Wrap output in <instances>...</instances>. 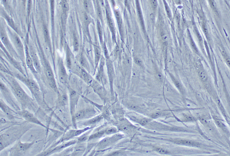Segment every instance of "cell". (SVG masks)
Masks as SVG:
<instances>
[{
    "instance_id": "obj_4",
    "label": "cell",
    "mask_w": 230,
    "mask_h": 156,
    "mask_svg": "<svg viewBox=\"0 0 230 156\" xmlns=\"http://www.w3.org/2000/svg\"><path fill=\"white\" fill-rule=\"evenodd\" d=\"M6 27L11 41L20 57L21 62L22 63L24 69L27 73V68L25 64V47L24 43L23 42L21 39V36L17 33L11 29L9 26H6Z\"/></svg>"
},
{
    "instance_id": "obj_8",
    "label": "cell",
    "mask_w": 230,
    "mask_h": 156,
    "mask_svg": "<svg viewBox=\"0 0 230 156\" xmlns=\"http://www.w3.org/2000/svg\"><path fill=\"white\" fill-rule=\"evenodd\" d=\"M92 127H86L83 129H69L68 131L66 132L64 135L62 136L61 138L57 142H55L54 144H53L52 145L50 146L48 148H52L56 146L57 145L61 144L64 142L69 141L72 140L75 138H77V137L84 134L85 132L88 130L92 129Z\"/></svg>"
},
{
    "instance_id": "obj_37",
    "label": "cell",
    "mask_w": 230,
    "mask_h": 156,
    "mask_svg": "<svg viewBox=\"0 0 230 156\" xmlns=\"http://www.w3.org/2000/svg\"><path fill=\"white\" fill-rule=\"evenodd\" d=\"M97 29L98 32V35H99V40L101 43L103 42V31L101 27V24L99 21L97 22Z\"/></svg>"
},
{
    "instance_id": "obj_1",
    "label": "cell",
    "mask_w": 230,
    "mask_h": 156,
    "mask_svg": "<svg viewBox=\"0 0 230 156\" xmlns=\"http://www.w3.org/2000/svg\"><path fill=\"white\" fill-rule=\"evenodd\" d=\"M1 78L12 92L22 109H28L34 112L38 111L39 107L37 102L26 93L15 77L1 72Z\"/></svg>"
},
{
    "instance_id": "obj_18",
    "label": "cell",
    "mask_w": 230,
    "mask_h": 156,
    "mask_svg": "<svg viewBox=\"0 0 230 156\" xmlns=\"http://www.w3.org/2000/svg\"><path fill=\"white\" fill-rule=\"evenodd\" d=\"M65 65L67 70L70 72L72 70L74 64L76 61V58L67 43H66L65 45Z\"/></svg>"
},
{
    "instance_id": "obj_34",
    "label": "cell",
    "mask_w": 230,
    "mask_h": 156,
    "mask_svg": "<svg viewBox=\"0 0 230 156\" xmlns=\"http://www.w3.org/2000/svg\"><path fill=\"white\" fill-rule=\"evenodd\" d=\"M137 120L138 123L140 124L141 125V126H145L151 122V118L144 117V118H140V119H138V120Z\"/></svg>"
},
{
    "instance_id": "obj_11",
    "label": "cell",
    "mask_w": 230,
    "mask_h": 156,
    "mask_svg": "<svg viewBox=\"0 0 230 156\" xmlns=\"http://www.w3.org/2000/svg\"><path fill=\"white\" fill-rule=\"evenodd\" d=\"M77 143H78V140L77 138L66 141V142H63L54 147L52 148H47L43 152L37 155V156H50V155H52L55 153H60L63 151L64 150L69 147H71L72 146L74 145Z\"/></svg>"
},
{
    "instance_id": "obj_30",
    "label": "cell",
    "mask_w": 230,
    "mask_h": 156,
    "mask_svg": "<svg viewBox=\"0 0 230 156\" xmlns=\"http://www.w3.org/2000/svg\"><path fill=\"white\" fill-rule=\"evenodd\" d=\"M72 47L73 53H77L80 50V44L78 36L75 32H73Z\"/></svg>"
},
{
    "instance_id": "obj_20",
    "label": "cell",
    "mask_w": 230,
    "mask_h": 156,
    "mask_svg": "<svg viewBox=\"0 0 230 156\" xmlns=\"http://www.w3.org/2000/svg\"><path fill=\"white\" fill-rule=\"evenodd\" d=\"M120 136L116 135L112 137H107L103 139L99 142L97 145V148L98 150L103 149L109 146L115 141L120 139Z\"/></svg>"
},
{
    "instance_id": "obj_42",
    "label": "cell",
    "mask_w": 230,
    "mask_h": 156,
    "mask_svg": "<svg viewBox=\"0 0 230 156\" xmlns=\"http://www.w3.org/2000/svg\"><path fill=\"white\" fill-rule=\"evenodd\" d=\"M162 114V112H155V113H153V114L151 115L150 117H151V118H152V119H157V118H158V117H159L161 116Z\"/></svg>"
},
{
    "instance_id": "obj_26",
    "label": "cell",
    "mask_w": 230,
    "mask_h": 156,
    "mask_svg": "<svg viewBox=\"0 0 230 156\" xmlns=\"http://www.w3.org/2000/svg\"><path fill=\"white\" fill-rule=\"evenodd\" d=\"M105 65V59L103 57H101L100 61L98 71L96 76V79L98 82H102L103 80V73H104V66Z\"/></svg>"
},
{
    "instance_id": "obj_24",
    "label": "cell",
    "mask_w": 230,
    "mask_h": 156,
    "mask_svg": "<svg viewBox=\"0 0 230 156\" xmlns=\"http://www.w3.org/2000/svg\"><path fill=\"white\" fill-rule=\"evenodd\" d=\"M69 104V96L66 92L63 93L61 94L60 93L58 95L57 102H56V108H60L63 107L68 105Z\"/></svg>"
},
{
    "instance_id": "obj_7",
    "label": "cell",
    "mask_w": 230,
    "mask_h": 156,
    "mask_svg": "<svg viewBox=\"0 0 230 156\" xmlns=\"http://www.w3.org/2000/svg\"><path fill=\"white\" fill-rule=\"evenodd\" d=\"M69 96V105L70 108V113L72 117V122L74 129H77V122L76 121L75 116L76 113V108L79 101L81 95L74 90L70 86H67Z\"/></svg>"
},
{
    "instance_id": "obj_17",
    "label": "cell",
    "mask_w": 230,
    "mask_h": 156,
    "mask_svg": "<svg viewBox=\"0 0 230 156\" xmlns=\"http://www.w3.org/2000/svg\"><path fill=\"white\" fill-rule=\"evenodd\" d=\"M96 113V112L94 108H84L76 111L75 118L76 122L87 120L94 116Z\"/></svg>"
},
{
    "instance_id": "obj_15",
    "label": "cell",
    "mask_w": 230,
    "mask_h": 156,
    "mask_svg": "<svg viewBox=\"0 0 230 156\" xmlns=\"http://www.w3.org/2000/svg\"><path fill=\"white\" fill-rule=\"evenodd\" d=\"M28 40H29L28 37H26L25 40L27 41V44H28L30 55H31L32 60H33L35 68L37 70V72L40 74H41L42 72L43 68L41 60H40V57H39V54L37 53L36 49H35L34 46L31 44V43L30 41H29Z\"/></svg>"
},
{
    "instance_id": "obj_21",
    "label": "cell",
    "mask_w": 230,
    "mask_h": 156,
    "mask_svg": "<svg viewBox=\"0 0 230 156\" xmlns=\"http://www.w3.org/2000/svg\"><path fill=\"white\" fill-rule=\"evenodd\" d=\"M102 114L98 115L96 116L93 117V118H90L88 120H85V121H80V122L77 123L78 124L85 127H92L93 125L96 124L100 122L103 119Z\"/></svg>"
},
{
    "instance_id": "obj_23",
    "label": "cell",
    "mask_w": 230,
    "mask_h": 156,
    "mask_svg": "<svg viewBox=\"0 0 230 156\" xmlns=\"http://www.w3.org/2000/svg\"><path fill=\"white\" fill-rule=\"evenodd\" d=\"M2 15L4 17V19L7 22L8 26L12 29L14 31L17 33L21 37H23V33L20 30L18 26L15 24V22L14 21L12 18H11L9 15L5 13V12H2Z\"/></svg>"
},
{
    "instance_id": "obj_28",
    "label": "cell",
    "mask_w": 230,
    "mask_h": 156,
    "mask_svg": "<svg viewBox=\"0 0 230 156\" xmlns=\"http://www.w3.org/2000/svg\"><path fill=\"white\" fill-rule=\"evenodd\" d=\"M43 30L44 36L45 40L46 43V45L48 46L49 48L50 52H51V54L53 56V53H52V45H51V40H50V35H49V31L47 26L46 25H44L43 27Z\"/></svg>"
},
{
    "instance_id": "obj_14",
    "label": "cell",
    "mask_w": 230,
    "mask_h": 156,
    "mask_svg": "<svg viewBox=\"0 0 230 156\" xmlns=\"http://www.w3.org/2000/svg\"><path fill=\"white\" fill-rule=\"evenodd\" d=\"M16 113L18 116H20L23 119H24L27 123L41 126L46 129H48L47 126L44 124L36 116L28 109H22L20 110L16 111Z\"/></svg>"
},
{
    "instance_id": "obj_36",
    "label": "cell",
    "mask_w": 230,
    "mask_h": 156,
    "mask_svg": "<svg viewBox=\"0 0 230 156\" xmlns=\"http://www.w3.org/2000/svg\"><path fill=\"white\" fill-rule=\"evenodd\" d=\"M105 135H113L117 132V129L115 128L108 127L105 129Z\"/></svg>"
},
{
    "instance_id": "obj_29",
    "label": "cell",
    "mask_w": 230,
    "mask_h": 156,
    "mask_svg": "<svg viewBox=\"0 0 230 156\" xmlns=\"http://www.w3.org/2000/svg\"><path fill=\"white\" fill-rule=\"evenodd\" d=\"M171 142L178 145H182L188 146H196L197 145V143L194 141L186 139H176L172 140Z\"/></svg>"
},
{
    "instance_id": "obj_27",
    "label": "cell",
    "mask_w": 230,
    "mask_h": 156,
    "mask_svg": "<svg viewBox=\"0 0 230 156\" xmlns=\"http://www.w3.org/2000/svg\"><path fill=\"white\" fill-rule=\"evenodd\" d=\"M135 127L133 126L130 123L125 122L120 124L118 127V128L119 130L124 133H131L134 130Z\"/></svg>"
},
{
    "instance_id": "obj_12",
    "label": "cell",
    "mask_w": 230,
    "mask_h": 156,
    "mask_svg": "<svg viewBox=\"0 0 230 156\" xmlns=\"http://www.w3.org/2000/svg\"><path fill=\"white\" fill-rule=\"evenodd\" d=\"M67 67L62 57L58 56L57 57V69L58 80L61 84L68 85L69 77L67 73Z\"/></svg>"
},
{
    "instance_id": "obj_31",
    "label": "cell",
    "mask_w": 230,
    "mask_h": 156,
    "mask_svg": "<svg viewBox=\"0 0 230 156\" xmlns=\"http://www.w3.org/2000/svg\"><path fill=\"white\" fill-rule=\"evenodd\" d=\"M94 49L95 65V68H96L101 59V51L99 47L97 45H94Z\"/></svg>"
},
{
    "instance_id": "obj_10",
    "label": "cell",
    "mask_w": 230,
    "mask_h": 156,
    "mask_svg": "<svg viewBox=\"0 0 230 156\" xmlns=\"http://www.w3.org/2000/svg\"><path fill=\"white\" fill-rule=\"evenodd\" d=\"M70 72H72V74L79 77L80 79H82L87 84L89 85H90L94 80L92 76L89 74V72L83 68L76 60Z\"/></svg>"
},
{
    "instance_id": "obj_9",
    "label": "cell",
    "mask_w": 230,
    "mask_h": 156,
    "mask_svg": "<svg viewBox=\"0 0 230 156\" xmlns=\"http://www.w3.org/2000/svg\"><path fill=\"white\" fill-rule=\"evenodd\" d=\"M35 141L23 143L21 139L15 142L14 145L9 150V155L11 156H24L28 150L33 145Z\"/></svg>"
},
{
    "instance_id": "obj_5",
    "label": "cell",
    "mask_w": 230,
    "mask_h": 156,
    "mask_svg": "<svg viewBox=\"0 0 230 156\" xmlns=\"http://www.w3.org/2000/svg\"><path fill=\"white\" fill-rule=\"evenodd\" d=\"M0 91L2 96L3 97L4 101L7 103V104L9 105L15 111H19L22 109L20 105L10 88L2 81L0 82Z\"/></svg>"
},
{
    "instance_id": "obj_35",
    "label": "cell",
    "mask_w": 230,
    "mask_h": 156,
    "mask_svg": "<svg viewBox=\"0 0 230 156\" xmlns=\"http://www.w3.org/2000/svg\"><path fill=\"white\" fill-rule=\"evenodd\" d=\"M84 22H85V29L86 32H89V24L91 23V21H90V19L89 16H88V15H87L86 14L84 15Z\"/></svg>"
},
{
    "instance_id": "obj_32",
    "label": "cell",
    "mask_w": 230,
    "mask_h": 156,
    "mask_svg": "<svg viewBox=\"0 0 230 156\" xmlns=\"http://www.w3.org/2000/svg\"><path fill=\"white\" fill-rule=\"evenodd\" d=\"M105 135V129L104 130H100V131H98L95 132L93 134L89 136V138L88 140V142L93 141V140H96V139H99L102 137L103 136Z\"/></svg>"
},
{
    "instance_id": "obj_45",
    "label": "cell",
    "mask_w": 230,
    "mask_h": 156,
    "mask_svg": "<svg viewBox=\"0 0 230 156\" xmlns=\"http://www.w3.org/2000/svg\"><path fill=\"white\" fill-rule=\"evenodd\" d=\"M135 61L136 63L139 66H142V61L140 60L139 58L136 57L135 58Z\"/></svg>"
},
{
    "instance_id": "obj_6",
    "label": "cell",
    "mask_w": 230,
    "mask_h": 156,
    "mask_svg": "<svg viewBox=\"0 0 230 156\" xmlns=\"http://www.w3.org/2000/svg\"><path fill=\"white\" fill-rule=\"evenodd\" d=\"M0 40H1V42L3 44L6 50L10 53V54L15 58H16V60L20 61V57L17 54L16 50L15 49L11 41V39L9 37L7 31V27L5 26L4 24L2 23V22L1 23V26H0Z\"/></svg>"
},
{
    "instance_id": "obj_22",
    "label": "cell",
    "mask_w": 230,
    "mask_h": 156,
    "mask_svg": "<svg viewBox=\"0 0 230 156\" xmlns=\"http://www.w3.org/2000/svg\"><path fill=\"white\" fill-rule=\"evenodd\" d=\"M76 58L79 64L89 72L90 69V65L85 56V53L82 50L78 52L77 53V55L76 57Z\"/></svg>"
},
{
    "instance_id": "obj_16",
    "label": "cell",
    "mask_w": 230,
    "mask_h": 156,
    "mask_svg": "<svg viewBox=\"0 0 230 156\" xmlns=\"http://www.w3.org/2000/svg\"><path fill=\"white\" fill-rule=\"evenodd\" d=\"M24 47H25V64H26V67L31 71V73L36 78V80L39 82H40V78L39 76L40 74L37 72V70L35 68L33 60L29 53V47H28V44H27L26 40L24 41Z\"/></svg>"
},
{
    "instance_id": "obj_19",
    "label": "cell",
    "mask_w": 230,
    "mask_h": 156,
    "mask_svg": "<svg viewBox=\"0 0 230 156\" xmlns=\"http://www.w3.org/2000/svg\"><path fill=\"white\" fill-rule=\"evenodd\" d=\"M0 108L2 112L10 120L14 119L15 118V115H17L16 111L12 108L10 107V106L7 104L2 99L0 100Z\"/></svg>"
},
{
    "instance_id": "obj_44",
    "label": "cell",
    "mask_w": 230,
    "mask_h": 156,
    "mask_svg": "<svg viewBox=\"0 0 230 156\" xmlns=\"http://www.w3.org/2000/svg\"><path fill=\"white\" fill-rule=\"evenodd\" d=\"M216 124L218 125V126L220 128L222 129H225V126L223 124V123L221 121H219V120H216Z\"/></svg>"
},
{
    "instance_id": "obj_3",
    "label": "cell",
    "mask_w": 230,
    "mask_h": 156,
    "mask_svg": "<svg viewBox=\"0 0 230 156\" xmlns=\"http://www.w3.org/2000/svg\"><path fill=\"white\" fill-rule=\"evenodd\" d=\"M11 75L15 77L17 80L22 82L30 90L34 99L37 102L38 104L45 107L47 106L44 101L43 95L38 83L33 79L29 76L24 75L22 74L17 72H11Z\"/></svg>"
},
{
    "instance_id": "obj_13",
    "label": "cell",
    "mask_w": 230,
    "mask_h": 156,
    "mask_svg": "<svg viewBox=\"0 0 230 156\" xmlns=\"http://www.w3.org/2000/svg\"><path fill=\"white\" fill-rule=\"evenodd\" d=\"M0 47H1V51H2L6 57L7 61L10 63L11 65L14 66L17 71H19L20 73L23 74L24 75L28 76V73L26 72L25 69H24L23 65L22 63L20 61L16 60V58L12 56L10 53L7 51L4 45H3L1 42H0Z\"/></svg>"
},
{
    "instance_id": "obj_25",
    "label": "cell",
    "mask_w": 230,
    "mask_h": 156,
    "mask_svg": "<svg viewBox=\"0 0 230 156\" xmlns=\"http://www.w3.org/2000/svg\"><path fill=\"white\" fill-rule=\"evenodd\" d=\"M86 148L85 142L77 143L74 145L73 150L71 156H84Z\"/></svg>"
},
{
    "instance_id": "obj_33",
    "label": "cell",
    "mask_w": 230,
    "mask_h": 156,
    "mask_svg": "<svg viewBox=\"0 0 230 156\" xmlns=\"http://www.w3.org/2000/svg\"><path fill=\"white\" fill-rule=\"evenodd\" d=\"M198 74L200 78L202 81H206L208 79V76H207V74H206V72L202 67H199L198 70Z\"/></svg>"
},
{
    "instance_id": "obj_39",
    "label": "cell",
    "mask_w": 230,
    "mask_h": 156,
    "mask_svg": "<svg viewBox=\"0 0 230 156\" xmlns=\"http://www.w3.org/2000/svg\"><path fill=\"white\" fill-rule=\"evenodd\" d=\"M183 121L184 122H193L196 121V119L192 116L184 115L183 116Z\"/></svg>"
},
{
    "instance_id": "obj_43",
    "label": "cell",
    "mask_w": 230,
    "mask_h": 156,
    "mask_svg": "<svg viewBox=\"0 0 230 156\" xmlns=\"http://www.w3.org/2000/svg\"><path fill=\"white\" fill-rule=\"evenodd\" d=\"M151 5L153 10H156L158 7V1L157 0H150Z\"/></svg>"
},
{
    "instance_id": "obj_2",
    "label": "cell",
    "mask_w": 230,
    "mask_h": 156,
    "mask_svg": "<svg viewBox=\"0 0 230 156\" xmlns=\"http://www.w3.org/2000/svg\"><path fill=\"white\" fill-rule=\"evenodd\" d=\"M31 123L29 124H18L11 127L1 135L0 150L4 149L20 139L22 136L31 128Z\"/></svg>"
},
{
    "instance_id": "obj_40",
    "label": "cell",
    "mask_w": 230,
    "mask_h": 156,
    "mask_svg": "<svg viewBox=\"0 0 230 156\" xmlns=\"http://www.w3.org/2000/svg\"><path fill=\"white\" fill-rule=\"evenodd\" d=\"M155 150L159 154H163V155L169 154V151L168 150L163 148H156L155 149Z\"/></svg>"
},
{
    "instance_id": "obj_46",
    "label": "cell",
    "mask_w": 230,
    "mask_h": 156,
    "mask_svg": "<svg viewBox=\"0 0 230 156\" xmlns=\"http://www.w3.org/2000/svg\"><path fill=\"white\" fill-rule=\"evenodd\" d=\"M200 121L203 124L205 125L208 124V122H207V120L203 117H201L200 118Z\"/></svg>"
},
{
    "instance_id": "obj_41",
    "label": "cell",
    "mask_w": 230,
    "mask_h": 156,
    "mask_svg": "<svg viewBox=\"0 0 230 156\" xmlns=\"http://www.w3.org/2000/svg\"><path fill=\"white\" fill-rule=\"evenodd\" d=\"M222 55L223 56V57H224V60H225V62H226L227 65L230 67V57H229V56L226 53V52H224V51H223Z\"/></svg>"
},
{
    "instance_id": "obj_38",
    "label": "cell",
    "mask_w": 230,
    "mask_h": 156,
    "mask_svg": "<svg viewBox=\"0 0 230 156\" xmlns=\"http://www.w3.org/2000/svg\"><path fill=\"white\" fill-rule=\"evenodd\" d=\"M171 80H172V82L174 83V85H175L176 87H177V88L180 91V92H183V87H182L181 84H180V83L177 81V80H176V79H175L174 77H171Z\"/></svg>"
}]
</instances>
